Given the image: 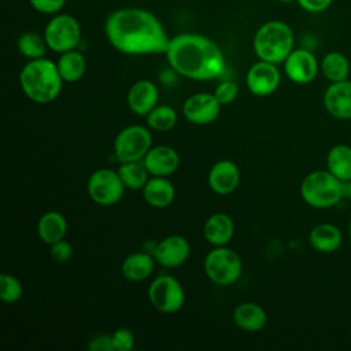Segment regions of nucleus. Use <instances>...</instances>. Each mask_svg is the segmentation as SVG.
<instances>
[{"label":"nucleus","mask_w":351,"mask_h":351,"mask_svg":"<svg viewBox=\"0 0 351 351\" xmlns=\"http://www.w3.org/2000/svg\"><path fill=\"white\" fill-rule=\"evenodd\" d=\"M318 62L313 52L304 48L293 49L284 60V71L288 80L304 85L311 82L318 73Z\"/></svg>","instance_id":"14"},{"label":"nucleus","mask_w":351,"mask_h":351,"mask_svg":"<svg viewBox=\"0 0 351 351\" xmlns=\"http://www.w3.org/2000/svg\"><path fill=\"white\" fill-rule=\"evenodd\" d=\"M147 295L152 307L165 314L180 311L185 303L182 285L177 278L169 274L155 277L148 287Z\"/></svg>","instance_id":"9"},{"label":"nucleus","mask_w":351,"mask_h":351,"mask_svg":"<svg viewBox=\"0 0 351 351\" xmlns=\"http://www.w3.org/2000/svg\"><path fill=\"white\" fill-rule=\"evenodd\" d=\"M118 174L128 189H143L147 181L149 180V173L141 160H132V162H122L118 167Z\"/></svg>","instance_id":"28"},{"label":"nucleus","mask_w":351,"mask_h":351,"mask_svg":"<svg viewBox=\"0 0 351 351\" xmlns=\"http://www.w3.org/2000/svg\"><path fill=\"white\" fill-rule=\"evenodd\" d=\"M16 47L21 55L27 58L29 60L44 58L48 49L44 36H40L34 32H25L18 37Z\"/></svg>","instance_id":"29"},{"label":"nucleus","mask_w":351,"mask_h":351,"mask_svg":"<svg viewBox=\"0 0 351 351\" xmlns=\"http://www.w3.org/2000/svg\"><path fill=\"white\" fill-rule=\"evenodd\" d=\"M155 263L156 261L152 254L133 252L123 259L121 271L129 281H143L152 274Z\"/></svg>","instance_id":"23"},{"label":"nucleus","mask_w":351,"mask_h":351,"mask_svg":"<svg viewBox=\"0 0 351 351\" xmlns=\"http://www.w3.org/2000/svg\"><path fill=\"white\" fill-rule=\"evenodd\" d=\"M281 3H291V1H293V0H280Z\"/></svg>","instance_id":"40"},{"label":"nucleus","mask_w":351,"mask_h":351,"mask_svg":"<svg viewBox=\"0 0 351 351\" xmlns=\"http://www.w3.org/2000/svg\"><path fill=\"white\" fill-rule=\"evenodd\" d=\"M152 147V134L148 128L130 125L123 128L114 140V154L119 163L141 160Z\"/></svg>","instance_id":"8"},{"label":"nucleus","mask_w":351,"mask_h":351,"mask_svg":"<svg viewBox=\"0 0 351 351\" xmlns=\"http://www.w3.org/2000/svg\"><path fill=\"white\" fill-rule=\"evenodd\" d=\"M350 330H351V328H350Z\"/></svg>","instance_id":"41"},{"label":"nucleus","mask_w":351,"mask_h":351,"mask_svg":"<svg viewBox=\"0 0 351 351\" xmlns=\"http://www.w3.org/2000/svg\"><path fill=\"white\" fill-rule=\"evenodd\" d=\"M114 351H130L134 347V335L126 328H119L111 333Z\"/></svg>","instance_id":"32"},{"label":"nucleus","mask_w":351,"mask_h":351,"mask_svg":"<svg viewBox=\"0 0 351 351\" xmlns=\"http://www.w3.org/2000/svg\"><path fill=\"white\" fill-rule=\"evenodd\" d=\"M145 118L148 128L156 132H167L177 123V112L170 106H156Z\"/></svg>","instance_id":"30"},{"label":"nucleus","mask_w":351,"mask_h":351,"mask_svg":"<svg viewBox=\"0 0 351 351\" xmlns=\"http://www.w3.org/2000/svg\"><path fill=\"white\" fill-rule=\"evenodd\" d=\"M203 267L206 276L214 284L230 285L239 280L243 263L234 250L228 248L226 245H219L206 255Z\"/></svg>","instance_id":"6"},{"label":"nucleus","mask_w":351,"mask_h":351,"mask_svg":"<svg viewBox=\"0 0 351 351\" xmlns=\"http://www.w3.org/2000/svg\"><path fill=\"white\" fill-rule=\"evenodd\" d=\"M125 188L118 171L110 169H99L93 171L86 182L89 197L100 206H112L118 203L123 196Z\"/></svg>","instance_id":"10"},{"label":"nucleus","mask_w":351,"mask_h":351,"mask_svg":"<svg viewBox=\"0 0 351 351\" xmlns=\"http://www.w3.org/2000/svg\"><path fill=\"white\" fill-rule=\"evenodd\" d=\"M159 92L149 80L136 81L128 90L126 101L132 112L138 117H147L158 106Z\"/></svg>","instance_id":"16"},{"label":"nucleus","mask_w":351,"mask_h":351,"mask_svg":"<svg viewBox=\"0 0 351 351\" xmlns=\"http://www.w3.org/2000/svg\"><path fill=\"white\" fill-rule=\"evenodd\" d=\"M23 295L22 282L12 274L3 273L0 276V299L4 303H15Z\"/></svg>","instance_id":"31"},{"label":"nucleus","mask_w":351,"mask_h":351,"mask_svg":"<svg viewBox=\"0 0 351 351\" xmlns=\"http://www.w3.org/2000/svg\"><path fill=\"white\" fill-rule=\"evenodd\" d=\"M302 199L314 208H328L341 200V181L329 170H314L300 184Z\"/></svg>","instance_id":"5"},{"label":"nucleus","mask_w":351,"mask_h":351,"mask_svg":"<svg viewBox=\"0 0 351 351\" xmlns=\"http://www.w3.org/2000/svg\"><path fill=\"white\" fill-rule=\"evenodd\" d=\"M49 254H51L52 261H55L58 263H64L71 258L73 247L67 240L62 239L49 245Z\"/></svg>","instance_id":"34"},{"label":"nucleus","mask_w":351,"mask_h":351,"mask_svg":"<svg viewBox=\"0 0 351 351\" xmlns=\"http://www.w3.org/2000/svg\"><path fill=\"white\" fill-rule=\"evenodd\" d=\"M221 106L214 93L199 92L184 101L182 114L193 125H208L218 118Z\"/></svg>","instance_id":"12"},{"label":"nucleus","mask_w":351,"mask_h":351,"mask_svg":"<svg viewBox=\"0 0 351 351\" xmlns=\"http://www.w3.org/2000/svg\"><path fill=\"white\" fill-rule=\"evenodd\" d=\"M63 80L56 63L44 58L29 60L19 73V84L26 97L38 104H48L58 99Z\"/></svg>","instance_id":"3"},{"label":"nucleus","mask_w":351,"mask_h":351,"mask_svg":"<svg viewBox=\"0 0 351 351\" xmlns=\"http://www.w3.org/2000/svg\"><path fill=\"white\" fill-rule=\"evenodd\" d=\"M237 95H239V86L233 81H222L214 90V96L218 99V101L222 106L234 101Z\"/></svg>","instance_id":"33"},{"label":"nucleus","mask_w":351,"mask_h":351,"mask_svg":"<svg viewBox=\"0 0 351 351\" xmlns=\"http://www.w3.org/2000/svg\"><path fill=\"white\" fill-rule=\"evenodd\" d=\"M141 191L144 200L155 208L170 206L176 197V189L166 177L152 176Z\"/></svg>","instance_id":"21"},{"label":"nucleus","mask_w":351,"mask_h":351,"mask_svg":"<svg viewBox=\"0 0 351 351\" xmlns=\"http://www.w3.org/2000/svg\"><path fill=\"white\" fill-rule=\"evenodd\" d=\"M90 351H114L111 335H97L88 343Z\"/></svg>","instance_id":"36"},{"label":"nucleus","mask_w":351,"mask_h":351,"mask_svg":"<svg viewBox=\"0 0 351 351\" xmlns=\"http://www.w3.org/2000/svg\"><path fill=\"white\" fill-rule=\"evenodd\" d=\"M281 82V74L277 64L258 60L245 74V85L255 96H269L274 93Z\"/></svg>","instance_id":"11"},{"label":"nucleus","mask_w":351,"mask_h":351,"mask_svg":"<svg viewBox=\"0 0 351 351\" xmlns=\"http://www.w3.org/2000/svg\"><path fill=\"white\" fill-rule=\"evenodd\" d=\"M234 234L233 219L225 213L210 215L203 225L204 239L214 247L226 245Z\"/></svg>","instance_id":"19"},{"label":"nucleus","mask_w":351,"mask_h":351,"mask_svg":"<svg viewBox=\"0 0 351 351\" xmlns=\"http://www.w3.org/2000/svg\"><path fill=\"white\" fill-rule=\"evenodd\" d=\"M67 233V219L58 211H47L37 223V234L40 240L48 245L64 239Z\"/></svg>","instance_id":"24"},{"label":"nucleus","mask_w":351,"mask_h":351,"mask_svg":"<svg viewBox=\"0 0 351 351\" xmlns=\"http://www.w3.org/2000/svg\"><path fill=\"white\" fill-rule=\"evenodd\" d=\"M324 107L336 119H351V81L332 82L324 93Z\"/></svg>","instance_id":"15"},{"label":"nucleus","mask_w":351,"mask_h":351,"mask_svg":"<svg viewBox=\"0 0 351 351\" xmlns=\"http://www.w3.org/2000/svg\"><path fill=\"white\" fill-rule=\"evenodd\" d=\"M293 32L285 22L269 21L261 25L254 36L252 48L261 60L284 63L293 51Z\"/></svg>","instance_id":"4"},{"label":"nucleus","mask_w":351,"mask_h":351,"mask_svg":"<svg viewBox=\"0 0 351 351\" xmlns=\"http://www.w3.org/2000/svg\"><path fill=\"white\" fill-rule=\"evenodd\" d=\"M308 241L315 251L330 254L341 245L343 234L333 223H318L310 230Z\"/></svg>","instance_id":"22"},{"label":"nucleus","mask_w":351,"mask_h":351,"mask_svg":"<svg viewBox=\"0 0 351 351\" xmlns=\"http://www.w3.org/2000/svg\"><path fill=\"white\" fill-rule=\"evenodd\" d=\"M347 233H348V239H350V241H351V219H350V222H348V229H347Z\"/></svg>","instance_id":"39"},{"label":"nucleus","mask_w":351,"mask_h":351,"mask_svg":"<svg viewBox=\"0 0 351 351\" xmlns=\"http://www.w3.org/2000/svg\"><path fill=\"white\" fill-rule=\"evenodd\" d=\"M33 10L45 15H56L64 7L66 0H29Z\"/></svg>","instance_id":"35"},{"label":"nucleus","mask_w":351,"mask_h":351,"mask_svg":"<svg viewBox=\"0 0 351 351\" xmlns=\"http://www.w3.org/2000/svg\"><path fill=\"white\" fill-rule=\"evenodd\" d=\"M234 325L245 332H259L267 322V314L265 308L254 302H244L233 310Z\"/></svg>","instance_id":"20"},{"label":"nucleus","mask_w":351,"mask_h":351,"mask_svg":"<svg viewBox=\"0 0 351 351\" xmlns=\"http://www.w3.org/2000/svg\"><path fill=\"white\" fill-rule=\"evenodd\" d=\"M165 55L176 73L195 81L214 80L225 69V56L218 44L196 33L171 37Z\"/></svg>","instance_id":"2"},{"label":"nucleus","mask_w":351,"mask_h":351,"mask_svg":"<svg viewBox=\"0 0 351 351\" xmlns=\"http://www.w3.org/2000/svg\"><path fill=\"white\" fill-rule=\"evenodd\" d=\"M208 185L217 195H229L239 186L240 170L232 160L215 162L208 171Z\"/></svg>","instance_id":"17"},{"label":"nucleus","mask_w":351,"mask_h":351,"mask_svg":"<svg viewBox=\"0 0 351 351\" xmlns=\"http://www.w3.org/2000/svg\"><path fill=\"white\" fill-rule=\"evenodd\" d=\"M321 71L330 82H339L348 78L350 62L341 52H328L321 60Z\"/></svg>","instance_id":"27"},{"label":"nucleus","mask_w":351,"mask_h":351,"mask_svg":"<svg viewBox=\"0 0 351 351\" xmlns=\"http://www.w3.org/2000/svg\"><path fill=\"white\" fill-rule=\"evenodd\" d=\"M44 38L48 49L56 53L75 49L81 40L80 22L70 14H56L48 21Z\"/></svg>","instance_id":"7"},{"label":"nucleus","mask_w":351,"mask_h":351,"mask_svg":"<svg viewBox=\"0 0 351 351\" xmlns=\"http://www.w3.org/2000/svg\"><path fill=\"white\" fill-rule=\"evenodd\" d=\"M351 199V180L341 181V199Z\"/></svg>","instance_id":"38"},{"label":"nucleus","mask_w":351,"mask_h":351,"mask_svg":"<svg viewBox=\"0 0 351 351\" xmlns=\"http://www.w3.org/2000/svg\"><path fill=\"white\" fill-rule=\"evenodd\" d=\"M56 66L64 82H77L84 77L86 71L85 56L77 49L60 53Z\"/></svg>","instance_id":"25"},{"label":"nucleus","mask_w":351,"mask_h":351,"mask_svg":"<svg viewBox=\"0 0 351 351\" xmlns=\"http://www.w3.org/2000/svg\"><path fill=\"white\" fill-rule=\"evenodd\" d=\"M299 3V5L307 11V12H322L325 11L333 0H296Z\"/></svg>","instance_id":"37"},{"label":"nucleus","mask_w":351,"mask_h":351,"mask_svg":"<svg viewBox=\"0 0 351 351\" xmlns=\"http://www.w3.org/2000/svg\"><path fill=\"white\" fill-rule=\"evenodd\" d=\"M108 43L125 55L166 53L170 43L162 22L149 11L123 7L112 11L104 22Z\"/></svg>","instance_id":"1"},{"label":"nucleus","mask_w":351,"mask_h":351,"mask_svg":"<svg viewBox=\"0 0 351 351\" xmlns=\"http://www.w3.org/2000/svg\"><path fill=\"white\" fill-rule=\"evenodd\" d=\"M191 254L189 241L181 234H170L162 239L154 248L152 255L163 267L174 269L186 262Z\"/></svg>","instance_id":"13"},{"label":"nucleus","mask_w":351,"mask_h":351,"mask_svg":"<svg viewBox=\"0 0 351 351\" xmlns=\"http://www.w3.org/2000/svg\"><path fill=\"white\" fill-rule=\"evenodd\" d=\"M328 170L340 181L351 180V147L346 144L333 145L326 155Z\"/></svg>","instance_id":"26"},{"label":"nucleus","mask_w":351,"mask_h":351,"mask_svg":"<svg viewBox=\"0 0 351 351\" xmlns=\"http://www.w3.org/2000/svg\"><path fill=\"white\" fill-rule=\"evenodd\" d=\"M143 162L151 176L167 177L178 169L180 155L169 145H155L151 147Z\"/></svg>","instance_id":"18"}]
</instances>
